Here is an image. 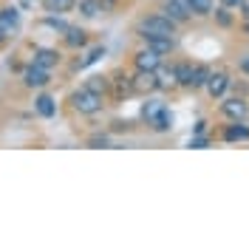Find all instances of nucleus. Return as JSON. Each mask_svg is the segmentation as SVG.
I'll return each mask as SVG.
<instances>
[{
  "mask_svg": "<svg viewBox=\"0 0 249 249\" xmlns=\"http://www.w3.org/2000/svg\"><path fill=\"white\" fill-rule=\"evenodd\" d=\"M176 20L159 12V15H147L144 20L139 23V37H173L176 34Z\"/></svg>",
  "mask_w": 249,
  "mask_h": 249,
  "instance_id": "nucleus-1",
  "label": "nucleus"
},
{
  "mask_svg": "<svg viewBox=\"0 0 249 249\" xmlns=\"http://www.w3.org/2000/svg\"><path fill=\"white\" fill-rule=\"evenodd\" d=\"M71 105L77 113H85V116H93V113H99V110L105 108V102H102V93L96 91H88V88H82L71 96Z\"/></svg>",
  "mask_w": 249,
  "mask_h": 249,
  "instance_id": "nucleus-2",
  "label": "nucleus"
},
{
  "mask_svg": "<svg viewBox=\"0 0 249 249\" xmlns=\"http://www.w3.org/2000/svg\"><path fill=\"white\" fill-rule=\"evenodd\" d=\"M133 65H136V71H159L161 68V54L144 46L142 51L133 54Z\"/></svg>",
  "mask_w": 249,
  "mask_h": 249,
  "instance_id": "nucleus-3",
  "label": "nucleus"
},
{
  "mask_svg": "<svg viewBox=\"0 0 249 249\" xmlns=\"http://www.w3.org/2000/svg\"><path fill=\"white\" fill-rule=\"evenodd\" d=\"M161 12L170 17V20H176V23H187V20L193 17L187 0H164V3H161Z\"/></svg>",
  "mask_w": 249,
  "mask_h": 249,
  "instance_id": "nucleus-4",
  "label": "nucleus"
},
{
  "mask_svg": "<svg viewBox=\"0 0 249 249\" xmlns=\"http://www.w3.org/2000/svg\"><path fill=\"white\" fill-rule=\"evenodd\" d=\"M23 82H26V88H46L51 77H48V68H40V65H31L29 71L23 74Z\"/></svg>",
  "mask_w": 249,
  "mask_h": 249,
  "instance_id": "nucleus-5",
  "label": "nucleus"
},
{
  "mask_svg": "<svg viewBox=\"0 0 249 249\" xmlns=\"http://www.w3.org/2000/svg\"><path fill=\"white\" fill-rule=\"evenodd\" d=\"M227 88H230V74H224V71L210 74V79H207V93H210L213 99H221Z\"/></svg>",
  "mask_w": 249,
  "mask_h": 249,
  "instance_id": "nucleus-6",
  "label": "nucleus"
},
{
  "mask_svg": "<svg viewBox=\"0 0 249 249\" xmlns=\"http://www.w3.org/2000/svg\"><path fill=\"white\" fill-rule=\"evenodd\" d=\"M130 85H133V91H142V93L161 88V82H159V77H156V71H139V74H136V79H133Z\"/></svg>",
  "mask_w": 249,
  "mask_h": 249,
  "instance_id": "nucleus-7",
  "label": "nucleus"
},
{
  "mask_svg": "<svg viewBox=\"0 0 249 249\" xmlns=\"http://www.w3.org/2000/svg\"><path fill=\"white\" fill-rule=\"evenodd\" d=\"M247 110H249V105L244 102V99H238V96L221 102V113H224V116H230V119H244V116H247Z\"/></svg>",
  "mask_w": 249,
  "mask_h": 249,
  "instance_id": "nucleus-8",
  "label": "nucleus"
},
{
  "mask_svg": "<svg viewBox=\"0 0 249 249\" xmlns=\"http://www.w3.org/2000/svg\"><path fill=\"white\" fill-rule=\"evenodd\" d=\"M34 65H40V68L60 65V51H54V48H37L34 51Z\"/></svg>",
  "mask_w": 249,
  "mask_h": 249,
  "instance_id": "nucleus-9",
  "label": "nucleus"
},
{
  "mask_svg": "<svg viewBox=\"0 0 249 249\" xmlns=\"http://www.w3.org/2000/svg\"><path fill=\"white\" fill-rule=\"evenodd\" d=\"M142 40L147 43V48L159 51L161 57H164V54H170L173 48H176V40H173V37H142Z\"/></svg>",
  "mask_w": 249,
  "mask_h": 249,
  "instance_id": "nucleus-10",
  "label": "nucleus"
},
{
  "mask_svg": "<svg viewBox=\"0 0 249 249\" xmlns=\"http://www.w3.org/2000/svg\"><path fill=\"white\" fill-rule=\"evenodd\" d=\"M43 6L51 15H68V12L77 9V0H43Z\"/></svg>",
  "mask_w": 249,
  "mask_h": 249,
  "instance_id": "nucleus-11",
  "label": "nucleus"
},
{
  "mask_svg": "<svg viewBox=\"0 0 249 249\" xmlns=\"http://www.w3.org/2000/svg\"><path fill=\"white\" fill-rule=\"evenodd\" d=\"M85 43H88V34L82 29H74V26L65 29V46L68 48H82Z\"/></svg>",
  "mask_w": 249,
  "mask_h": 249,
  "instance_id": "nucleus-12",
  "label": "nucleus"
},
{
  "mask_svg": "<svg viewBox=\"0 0 249 249\" xmlns=\"http://www.w3.org/2000/svg\"><path fill=\"white\" fill-rule=\"evenodd\" d=\"M224 139L227 142H244V139H249V127H244V124H230L227 130H224Z\"/></svg>",
  "mask_w": 249,
  "mask_h": 249,
  "instance_id": "nucleus-13",
  "label": "nucleus"
},
{
  "mask_svg": "<svg viewBox=\"0 0 249 249\" xmlns=\"http://www.w3.org/2000/svg\"><path fill=\"white\" fill-rule=\"evenodd\" d=\"M176 79L181 88H193V65H187V62L176 65Z\"/></svg>",
  "mask_w": 249,
  "mask_h": 249,
  "instance_id": "nucleus-14",
  "label": "nucleus"
},
{
  "mask_svg": "<svg viewBox=\"0 0 249 249\" xmlns=\"http://www.w3.org/2000/svg\"><path fill=\"white\" fill-rule=\"evenodd\" d=\"M187 6H190V12L196 17L213 15V0H187Z\"/></svg>",
  "mask_w": 249,
  "mask_h": 249,
  "instance_id": "nucleus-15",
  "label": "nucleus"
},
{
  "mask_svg": "<svg viewBox=\"0 0 249 249\" xmlns=\"http://www.w3.org/2000/svg\"><path fill=\"white\" fill-rule=\"evenodd\" d=\"M79 15L82 17H96L102 12V0H79Z\"/></svg>",
  "mask_w": 249,
  "mask_h": 249,
  "instance_id": "nucleus-16",
  "label": "nucleus"
},
{
  "mask_svg": "<svg viewBox=\"0 0 249 249\" xmlns=\"http://www.w3.org/2000/svg\"><path fill=\"white\" fill-rule=\"evenodd\" d=\"M34 102H37V113H40V116H54V99H51V96H48V93H43V96H37V99H34Z\"/></svg>",
  "mask_w": 249,
  "mask_h": 249,
  "instance_id": "nucleus-17",
  "label": "nucleus"
},
{
  "mask_svg": "<svg viewBox=\"0 0 249 249\" xmlns=\"http://www.w3.org/2000/svg\"><path fill=\"white\" fill-rule=\"evenodd\" d=\"M17 23H20V15H17V9H12V6H9V9H3V12H0V26H3L6 31L15 29Z\"/></svg>",
  "mask_w": 249,
  "mask_h": 249,
  "instance_id": "nucleus-18",
  "label": "nucleus"
},
{
  "mask_svg": "<svg viewBox=\"0 0 249 249\" xmlns=\"http://www.w3.org/2000/svg\"><path fill=\"white\" fill-rule=\"evenodd\" d=\"M207 79H210L207 65H193V88H201V85H207Z\"/></svg>",
  "mask_w": 249,
  "mask_h": 249,
  "instance_id": "nucleus-19",
  "label": "nucleus"
},
{
  "mask_svg": "<svg viewBox=\"0 0 249 249\" xmlns=\"http://www.w3.org/2000/svg\"><path fill=\"white\" fill-rule=\"evenodd\" d=\"M82 88H88V91H96V93H105V88H108V79H105V77H88Z\"/></svg>",
  "mask_w": 249,
  "mask_h": 249,
  "instance_id": "nucleus-20",
  "label": "nucleus"
},
{
  "mask_svg": "<svg viewBox=\"0 0 249 249\" xmlns=\"http://www.w3.org/2000/svg\"><path fill=\"white\" fill-rule=\"evenodd\" d=\"M150 122H153V130H167V127H170V113L161 108L153 119H150Z\"/></svg>",
  "mask_w": 249,
  "mask_h": 249,
  "instance_id": "nucleus-21",
  "label": "nucleus"
},
{
  "mask_svg": "<svg viewBox=\"0 0 249 249\" xmlns=\"http://www.w3.org/2000/svg\"><path fill=\"white\" fill-rule=\"evenodd\" d=\"M215 20L224 26V29H227V26H232V15H230V9H227V6H221V9L215 12Z\"/></svg>",
  "mask_w": 249,
  "mask_h": 249,
  "instance_id": "nucleus-22",
  "label": "nucleus"
},
{
  "mask_svg": "<svg viewBox=\"0 0 249 249\" xmlns=\"http://www.w3.org/2000/svg\"><path fill=\"white\" fill-rule=\"evenodd\" d=\"M102 54H105V48H93V51L88 54V57H85V60L77 62V68H88V65H91V62H96L99 57H102Z\"/></svg>",
  "mask_w": 249,
  "mask_h": 249,
  "instance_id": "nucleus-23",
  "label": "nucleus"
},
{
  "mask_svg": "<svg viewBox=\"0 0 249 249\" xmlns=\"http://www.w3.org/2000/svg\"><path fill=\"white\" fill-rule=\"evenodd\" d=\"M46 26H51V29H60V31L68 29V26H65L62 20H57V17H46Z\"/></svg>",
  "mask_w": 249,
  "mask_h": 249,
  "instance_id": "nucleus-24",
  "label": "nucleus"
},
{
  "mask_svg": "<svg viewBox=\"0 0 249 249\" xmlns=\"http://www.w3.org/2000/svg\"><path fill=\"white\" fill-rule=\"evenodd\" d=\"M221 6H227V9H241L244 0H221Z\"/></svg>",
  "mask_w": 249,
  "mask_h": 249,
  "instance_id": "nucleus-25",
  "label": "nucleus"
},
{
  "mask_svg": "<svg viewBox=\"0 0 249 249\" xmlns=\"http://www.w3.org/2000/svg\"><path fill=\"white\" fill-rule=\"evenodd\" d=\"M3 37H6V29H3V26H0V43H3Z\"/></svg>",
  "mask_w": 249,
  "mask_h": 249,
  "instance_id": "nucleus-26",
  "label": "nucleus"
}]
</instances>
